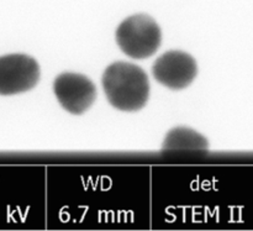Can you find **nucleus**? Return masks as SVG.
<instances>
[{
	"label": "nucleus",
	"instance_id": "1",
	"mask_svg": "<svg viewBox=\"0 0 253 231\" xmlns=\"http://www.w3.org/2000/svg\"><path fill=\"white\" fill-rule=\"evenodd\" d=\"M104 92L109 103L121 111H137L146 105L150 96V81L141 67L118 61L103 74Z\"/></svg>",
	"mask_w": 253,
	"mask_h": 231
},
{
	"label": "nucleus",
	"instance_id": "6",
	"mask_svg": "<svg viewBox=\"0 0 253 231\" xmlns=\"http://www.w3.org/2000/svg\"><path fill=\"white\" fill-rule=\"evenodd\" d=\"M209 141L193 129L174 128L169 130L163 141V151H207Z\"/></svg>",
	"mask_w": 253,
	"mask_h": 231
},
{
	"label": "nucleus",
	"instance_id": "4",
	"mask_svg": "<svg viewBox=\"0 0 253 231\" xmlns=\"http://www.w3.org/2000/svg\"><path fill=\"white\" fill-rule=\"evenodd\" d=\"M53 92L59 104L68 113L82 115L96 98V88L88 77L66 72L54 79Z\"/></svg>",
	"mask_w": 253,
	"mask_h": 231
},
{
	"label": "nucleus",
	"instance_id": "3",
	"mask_svg": "<svg viewBox=\"0 0 253 231\" xmlns=\"http://www.w3.org/2000/svg\"><path fill=\"white\" fill-rule=\"evenodd\" d=\"M40 66L27 54L0 57V95H14L31 91L40 81Z\"/></svg>",
	"mask_w": 253,
	"mask_h": 231
},
{
	"label": "nucleus",
	"instance_id": "2",
	"mask_svg": "<svg viewBox=\"0 0 253 231\" xmlns=\"http://www.w3.org/2000/svg\"><path fill=\"white\" fill-rule=\"evenodd\" d=\"M162 32L157 22L146 14L127 17L116 30V42L121 51L133 59L153 56L160 48Z\"/></svg>",
	"mask_w": 253,
	"mask_h": 231
},
{
	"label": "nucleus",
	"instance_id": "5",
	"mask_svg": "<svg viewBox=\"0 0 253 231\" xmlns=\"http://www.w3.org/2000/svg\"><path fill=\"white\" fill-rule=\"evenodd\" d=\"M153 77L167 88L179 91L187 88L198 74L195 59L189 53L172 49L156 59L152 67Z\"/></svg>",
	"mask_w": 253,
	"mask_h": 231
}]
</instances>
